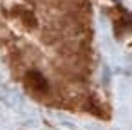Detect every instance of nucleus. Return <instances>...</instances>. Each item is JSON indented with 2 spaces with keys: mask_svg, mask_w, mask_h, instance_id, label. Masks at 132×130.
<instances>
[{
  "mask_svg": "<svg viewBox=\"0 0 132 130\" xmlns=\"http://www.w3.org/2000/svg\"><path fill=\"white\" fill-rule=\"evenodd\" d=\"M26 85H29L36 92H47L49 81H47V78L40 71H27V74H26Z\"/></svg>",
  "mask_w": 132,
  "mask_h": 130,
  "instance_id": "obj_1",
  "label": "nucleus"
}]
</instances>
